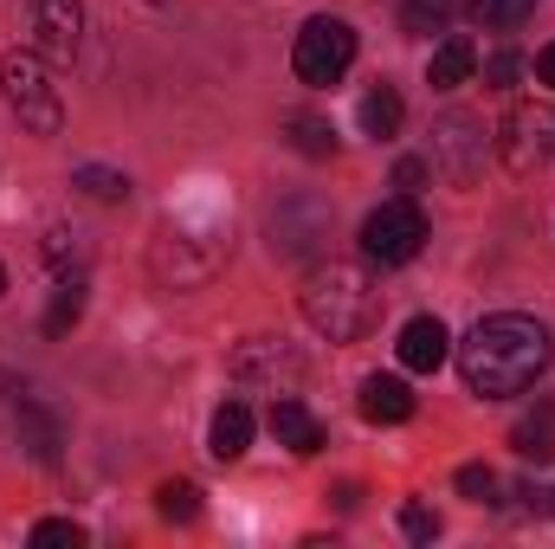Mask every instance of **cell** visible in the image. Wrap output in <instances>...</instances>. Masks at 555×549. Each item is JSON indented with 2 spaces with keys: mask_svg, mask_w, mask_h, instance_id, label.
<instances>
[{
  "mask_svg": "<svg viewBox=\"0 0 555 549\" xmlns=\"http://www.w3.org/2000/svg\"><path fill=\"white\" fill-rule=\"evenodd\" d=\"M291 142H297L304 155H336V130H330L323 117H291Z\"/></svg>",
  "mask_w": 555,
  "mask_h": 549,
  "instance_id": "24",
  "label": "cell"
},
{
  "mask_svg": "<svg viewBox=\"0 0 555 549\" xmlns=\"http://www.w3.org/2000/svg\"><path fill=\"white\" fill-rule=\"evenodd\" d=\"M0 291H7V266H0Z\"/></svg>",
  "mask_w": 555,
  "mask_h": 549,
  "instance_id": "31",
  "label": "cell"
},
{
  "mask_svg": "<svg viewBox=\"0 0 555 549\" xmlns=\"http://www.w3.org/2000/svg\"><path fill=\"white\" fill-rule=\"evenodd\" d=\"M420 181H426V168H420V162H401V168H395V188H401V194H414Z\"/></svg>",
  "mask_w": 555,
  "mask_h": 549,
  "instance_id": "29",
  "label": "cell"
},
{
  "mask_svg": "<svg viewBox=\"0 0 555 549\" xmlns=\"http://www.w3.org/2000/svg\"><path fill=\"white\" fill-rule=\"evenodd\" d=\"M401 117H408V104H401L395 85H375V91L362 98V137H375V142L401 137Z\"/></svg>",
  "mask_w": 555,
  "mask_h": 549,
  "instance_id": "17",
  "label": "cell"
},
{
  "mask_svg": "<svg viewBox=\"0 0 555 549\" xmlns=\"http://www.w3.org/2000/svg\"><path fill=\"white\" fill-rule=\"evenodd\" d=\"M78 33H85V7L78 0H33V39L46 59H72L78 52Z\"/></svg>",
  "mask_w": 555,
  "mask_h": 549,
  "instance_id": "8",
  "label": "cell"
},
{
  "mask_svg": "<svg viewBox=\"0 0 555 549\" xmlns=\"http://www.w3.org/2000/svg\"><path fill=\"white\" fill-rule=\"evenodd\" d=\"M537 85H550V91H555V39L537 52Z\"/></svg>",
  "mask_w": 555,
  "mask_h": 549,
  "instance_id": "30",
  "label": "cell"
},
{
  "mask_svg": "<svg viewBox=\"0 0 555 549\" xmlns=\"http://www.w3.org/2000/svg\"><path fill=\"white\" fill-rule=\"evenodd\" d=\"M278 369L304 382V356H291V349H278V343H266V336H259V343H246V349L233 356V375H240V382H253V375H266V382L278 388ZM278 395H284V388H278Z\"/></svg>",
  "mask_w": 555,
  "mask_h": 549,
  "instance_id": "14",
  "label": "cell"
},
{
  "mask_svg": "<svg viewBox=\"0 0 555 549\" xmlns=\"http://www.w3.org/2000/svg\"><path fill=\"white\" fill-rule=\"evenodd\" d=\"M555 343L537 317H517V310H498L485 323H472V336L459 343V375L472 395L485 401H504V395H524L537 388V375L550 369Z\"/></svg>",
  "mask_w": 555,
  "mask_h": 549,
  "instance_id": "1",
  "label": "cell"
},
{
  "mask_svg": "<svg viewBox=\"0 0 555 549\" xmlns=\"http://www.w3.org/2000/svg\"><path fill=\"white\" fill-rule=\"evenodd\" d=\"M472 505H498V491H504V478L491 472V465H459V478H452Z\"/></svg>",
  "mask_w": 555,
  "mask_h": 549,
  "instance_id": "23",
  "label": "cell"
},
{
  "mask_svg": "<svg viewBox=\"0 0 555 549\" xmlns=\"http://www.w3.org/2000/svg\"><path fill=\"white\" fill-rule=\"evenodd\" d=\"M246 446H253V408H246V401H227V408L214 413V426H207V452H214L220 465H233Z\"/></svg>",
  "mask_w": 555,
  "mask_h": 549,
  "instance_id": "13",
  "label": "cell"
},
{
  "mask_svg": "<svg viewBox=\"0 0 555 549\" xmlns=\"http://www.w3.org/2000/svg\"><path fill=\"white\" fill-rule=\"evenodd\" d=\"M452 7H459V0H401V26H408V33H446Z\"/></svg>",
  "mask_w": 555,
  "mask_h": 549,
  "instance_id": "22",
  "label": "cell"
},
{
  "mask_svg": "<svg viewBox=\"0 0 555 549\" xmlns=\"http://www.w3.org/2000/svg\"><path fill=\"white\" fill-rule=\"evenodd\" d=\"M472 72H478V46L465 33H446L433 46V59H426V85L433 91H459V85H472Z\"/></svg>",
  "mask_w": 555,
  "mask_h": 549,
  "instance_id": "11",
  "label": "cell"
},
{
  "mask_svg": "<svg viewBox=\"0 0 555 549\" xmlns=\"http://www.w3.org/2000/svg\"><path fill=\"white\" fill-rule=\"evenodd\" d=\"M362 420H375V426L414 420V388H408L401 375H369V382H362Z\"/></svg>",
  "mask_w": 555,
  "mask_h": 549,
  "instance_id": "12",
  "label": "cell"
},
{
  "mask_svg": "<svg viewBox=\"0 0 555 549\" xmlns=\"http://www.w3.org/2000/svg\"><path fill=\"white\" fill-rule=\"evenodd\" d=\"M511 446H517L530 465H550L555 459V401H537V408L524 413V420L511 426Z\"/></svg>",
  "mask_w": 555,
  "mask_h": 549,
  "instance_id": "15",
  "label": "cell"
},
{
  "mask_svg": "<svg viewBox=\"0 0 555 549\" xmlns=\"http://www.w3.org/2000/svg\"><path fill=\"white\" fill-rule=\"evenodd\" d=\"M297 310L317 336L330 343H356L375 317H382V291L369 266H349V259H330V266H310L304 272V291H297Z\"/></svg>",
  "mask_w": 555,
  "mask_h": 549,
  "instance_id": "2",
  "label": "cell"
},
{
  "mask_svg": "<svg viewBox=\"0 0 555 549\" xmlns=\"http://www.w3.org/2000/svg\"><path fill=\"white\" fill-rule=\"evenodd\" d=\"M498 149H504V162H511L517 175H530V168L555 149V117L550 111H511V124H504Z\"/></svg>",
  "mask_w": 555,
  "mask_h": 549,
  "instance_id": "7",
  "label": "cell"
},
{
  "mask_svg": "<svg viewBox=\"0 0 555 549\" xmlns=\"http://www.w3.org/2000/svg\"><path fill=\"white\" fill-rule=\"evenodd\" d=\"M20 439H26V452H33L39 465H52V459H59V426H52L39 408H20Z\"/></svg>",
  "mask_w": 555,
  "mask_h": 549,
  "instance_id": "19",
  "label": "cell"
},
{
  "mask_svg": "<svg viewBox=\"0 0 555 549\" xmlns=\"http://www.w3.org/2000/svg\"><path fill=\"white\" fill-rule=\"evenodd\" d=\"M395 349H401V369H414V375H433V369L452 356V336H446V323H439V317H414V323H401Z\"/></svg>",
  "mask_w": 555,
  "mask_h": 549,
  "instance_id": "9",
  "label": "cell"
},
{
  "mask_svg": "<svg viewBox=\"0 0 555 549\" xmlns=\"http://www.w3.org/2000/svg\"><path fill=\"white\" fill-rule=\"evenodd\" d=\"M433 149H439V168L465 188L472 175H478V162H485V149H491V130L478 124V117H439V130H433Z\"/></svg>",
  "mask_w": 555,
  "mask_h": 549,
  "instance_id": "6",
  "label": "cell"
},
{
  "mask_svg": "<svg viewBox=\"0 0 555 549\" xmlns=\"http://www.w3.org/2000/svg\"><path fill=\"white\" fill-rule=\"evenodd\" d=\"M524 72H530L524 52H491V59H485V85H491V91H517Z\"/></svg>",
  "mask_w": 555,
  "mask_h": 549,
  "instance_id": "25",
  "label": "cell"
},
{
  "mask_svg": "<svg viewBox=\"0 0 555 549\" xmlns=\"http://www.w3.org/2000/svg\"><path fill=\"white\" fill-rule=\"evenodd\" d=\"M420 246H426V214L414 207V194H395L362 220V259L369 266H408V259H420Z\"/></svg>",
  "mask_w": 555,
  "mask_h": 549,
  "instance_id": "5",
  "label": "cell"
},
{
  "mask_svg": "<svg viewBox=\"0 0 555 549\" xmlns=\"http://www.w3.org/2000/svg\"><path fill=\"white\" fill-rule=\"evenodd\" d=\"M472 13H478V26H491V33H511V26H524V20L537 13V0H472Z\"/></svg>",
  "mask_w": 555,
  "mask_h": 549,
  "instance_id": "21",
  "label": "cell"
},
{
  "mask_svg": "<svg viewBox=\"0 0 555 549\" xmlns=\"http://www.w3.org/2000/svg\"><path fill=\"white\" fill-rule=\"evenodd\" d=\"M266 426H272V439L284 446V452H297V459H310V452H323V426L310 420V408L304 401H272V413H266Z\"/></svg>",
  "mask_w": 555,
  "mask_h": 549,
  "instance_id": "10",
  "label": "cell"
},
{
  "mask_svg": "<svg viewBox=\"0 0 555 549\" xmlns=\"http://www.w3.org/2000/svg\"><path fill=\"white\" fill-rule=\"evenodd\" d=\"M91 201H130V175H117V168H98V162H78V175H72Z\"/></svg>",
  "mask_w": 555,
  "mask_h": 549,
  "instance_id": "20",
  "label": "cell"
},
{
  "mask_svg": "<svg viewBox=\"0 0 555 549\" xmlns=\"http://www.w3.org/2000/svg\"><path fill=\"white\" fill-rule=\"evenodd\" d=\"M46 259H52V266H65V259H78V246H72V233H52V240H46Z\"/></svg>",
  "mask_w": 555,
  "mask_h": 549,
  "instance_id": "28",
  "label": "cell"
},
{
  "mask_svg": "<svg viewBox=\"0 0 555 549\" xmlns=\"http://www.w3.org/2000/svg\"><path fill=\"white\" fill-rule=\"evenodd\" d=\"M0 98L20 117V130H33V137H59L65 130V104H59V85H52L39 52H7L0 59Z\"/></svg>",
  "mask_w": 555,
  "mask_h": 549,
  "instance_id": "3",
  "label": "cell"
},
{
  "mask_svg": "<svg viewBox=\"0 0 555 549\" xmlns=\"http://www.w3.org/2000/svg\"><path fill=\"white\" fill-rule=\"evenodd\" d=\"M85 304H91V284L72 272L52 284V304H46V336H65V330H78V317H85Z\"/></svg>",
  "mask_w": 555,
  "mask_h": 549,
  "instance_id": "16",
  "label": "cell"
},
{
  "mask_svg": "<svg viewBox=\"0 0 555 549\" xmlns=\"http://www.w3.org/2000/svg\"><path fill=\"white\" fill-rule=\"evenodd\" d=\"M349 65H356V26L336 20V13L304 20V33H297V46H291V72H297L304 85H336Z\"/></svg>",
  "mask_w": 555,
  "mask_h": 549,
  "instance_id": "4",
  "label": "cell"
},
{
  "mask_svg": "<svg viewBox=\"0 0 555 549\" xmlns=\"http://www.w3.org/2000/svg\"><path fill=\"white\" fill-rule=\"evenodd\" d=\"M155 511H162V524H194L201 518V485L194 478H168L155 491Z\"/></svg>",
  "mask_w": 555,
  "mask_h": 549,
  "instance_id": "18",
  "label": "cell"
},
{
  "mask_svg": "<svg viewBox=\"0 0 555 549\" xmlns=\"http://www.w3.org/2000/svg\"><path fill=\"white\" fill-rule=\"evenodd\" d=\"M401 531H408V544H433V537H439V511H426V505H401Z\"/></svg>",
  "mask_w": 555,
  "mask_h": 549,
  "instance_id": "27",
  "label": "cell"
},
{
  "mask_svg": "<svg viewBox=\"0 0 555 549\" xmlns=\"http://www.w3.org/2000/svg\"><path fill=\"white\" fill-rule=\"evenodd\" d=\"M33 544L39 549H59V544H85V524H72V518H46V524H33Z\"/></svg>",
  "mask_w": 555,
  "mask_h": 549,
  "instance_id": "26",
  "label": "cell"
}]
</instances>
